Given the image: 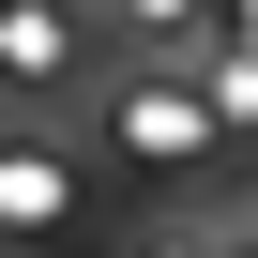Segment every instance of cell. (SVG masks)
<instances>
[{"label":"cell","mask_w":258,"mask_h":258,"mask_svg":"<svg viewBox=\"0 0 258 258\" xmlns=\"http://www.w3.org/2000/svg\"><path fill=\"white\" fill-rule=\"evenodd\" d=\"M198 137H213V121H198L182 91H137V106H121V152H152V167H167V152H198Z\"/></svg>","instance_id":"6da1fadb"}]
</instances>
